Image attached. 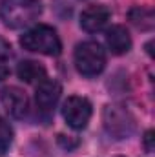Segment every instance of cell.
I'll use <instances>...</instances> for the list:
<instances>
[{"label": "cell", "instance_id": "obj_1", "mask_svg": "<svg viewBox=\"0 0 155 157\" xmlns=\"http://www.w3.org/2000/svg\"><path fill=\"white\" fill-rule=\"evenodd\" d=\"M42 13L40 0H2L0 15L7 28L20 29L35 22Z\"/></svg>", "mask_w": 155, "mask_h": 157}, {"label": "cell", "instance_id": "obj_2", "mask_svg": "<svg viewBox=\"0 0 155 157\" xmlns=\"http://www.w3.org/2000/svg\"><path fill=\"white\" fill-rule=\"evenodd\" d=\"M20 46L28 51L42 53L47 57H57L62 51V42L59 39L57 31L46 24H39V26L28 29L20 37Z\"/></svg>", "mask_w": 155, "mask_h": 157}, {"label": "cell", "instance_id": "obj_3", "mask_svg": "<svg viewBox=\"0 0 155 157\" xmlns=\"http://www.w3.org/2000/svg\"><path fill=\"white\" fill-rule=\"evenodd\" d=\"M73 60H75V68L80 75L95 77L106 66V51L99 42L86 40V42L77 44L75 53H73Z\"/></svg>", "mask_w": 155, "mask_h": 157}, {"label": "cell", "instance_id": "obj_4", "mask_svg": "<svg viewBox=\"0 0 155 157\" xmlns=\"http://www.w3.org/2000/svg\"><path fill=\"white\" fill-rule=\"evenodd\" d=\"M104 128L115 139H126L135 130V121L130 112L122 106H106L104 108Z\"/></svg>", "mask_w": 155, "mask_h": 157}, {"label": "cell", "instance_id": "obj_5", "mask_svg": "<svg viewBox=\"0 0 155 157\" xmlns=\"http://www.w3.org/2000/svg\"><path fill=\"white\" fill-rule=\"evenodd\" d=\"M93 113V106L86 97L80 95H71L64 101L62 104V117L68 122L70 128L73 130H82L88 126L89 119Z\"/></svg>", "mask_w": 155, "mask_h": 157}, {"label": "cell", "instance_id": "obj_6", "mask_svg": "<svg viewBox=\"0 0 155 157\" xmlns=\"http://www.w3.org/2000/svg\"><path fill=\"white\" fill-rule=\"evenodd\" d=\"M0 102L6 108V112L15 119L26 117L28 110H29V101L28 95L17 88V86H6L0 90Z\"/></svg>", "mask_w": 155, "mask_h": 157}, {"label": "cell", "instance_id": "obj_7", "mask_svg": "<svg viewBox=\"0 0 155 157\" xmlns=\"http://www.w3.org/2000/svg\"><path fill=\"white\" fill-rule=\"evenodd\" d=\"M110 17H112V11H110L104 4L89 6V7H86V9L80 13V28H82L86 33L102 31V29L108 26Z\"/></svg>", "mask_w": 155, "mask_h": 157}, {"label": "cell", "instance_id": "obj_8", "mask_svg": "<svg viewBox=\"0 0 155 157\" xmlns=\"http://www.w3.org/2000/svg\"><path fill=\"white\" fill-rule=\"evenodd\" d=\"M62 93V86L55 80V78H44L40 80L35 91V101L42 112H51L55 108V104L59 102Z\"/></svg>", "mask_w": 155, "mask_h": 157}, {"label": "cell", "instance_id": "obj_9", "mask_svg": "<svg viewBox=\"0 0 155 157\" xmlns=\"http://www.w3.org/2000/svg\"><path fill=\"white\" fill-rule=\"evenodd\" d=\"M106 44H108V49L113 53V55H124L131 49V37H130V31L120 26L115 24L112 26L108 31H106Z\"/></svg>", "mask_w": 155, "mask_h": 157}, {"label": "cell", "instance_id": "obj_10", "mask_svg": "<svg viewBox=\"0 0 155 157\" xmlns=\"http://www.w3.org/2000/svg\"><path fill=\"white\" fill-rule=\"evenodd\" d=\"M17 75L28 84H39L46 78V68L37 60H22L17 66Z\"/></svg>", "mask_w": 155, "mask_h": 157}, {"label": "cell", "instance_id": "obj_11", "mask_svg": "<svg viewBox=\"0 0 155 157\" xmlns=\"http://www.w3.org/2000/svg\"><path fill=\"white\" fill-rule=\"evenodd\" d=\"M128 18L141 31H152L153 29V11L148 7H133L128 13Z\"/></svg>", "mask_w": 155, "mask_h": 157}, {"label": "cell", "instance_id": "obj_12", "mask_svg": "<svg viewBox=\"0 0 155 157\" xmlns=\"http://www.w3.org/2000/svg\"><path fill=\"white\" fill-rule=\"evenodd\" d=\"M11 143H13V130H11L9 122L0 119V154H6L9 150Z\"/></svg>", "mask_w": 155, "mask_h": 157}, {"label": "cell", "instance_id": "obj_13", "mask_svg": "<svg viewBox=\"0 0 155 157\" xmlns=\"http://www.w3.org/2000/svg\"><path fill=\"white\" fill-rule=\"evenodd\" d=\"M142 143H144L146 152H153V148H155V132H153V130H148V132L144 133Z\"/></svg>", "mask_w": 155, "mask_h": 157}, {"label": "cell", "instance_id": "obj_14", "mask_svg": "<svg viewBox=\"0 0 155 157\" xmlns=\"http://www.w3.org/2000/svg\"><path fill=\"white\" fill-rule=\"evenodd\" d=\"M9 75V68H7V60L6 59H0V80H4V78Z\"/></svg>", "mask_w": 155, "mask_h": 157}]
</instances>
